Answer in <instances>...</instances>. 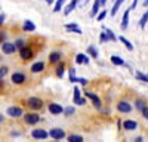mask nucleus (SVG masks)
Here are the masks:
<instances>
[{
	"instance_id": "obj_47",
	"label": "nucleus",
	"mask_w": 148,
	"mask_h": 142,
	"mask_svg": "<svg viewBox=\"0 0 148 142\" xmlns=\"http://www.w3.org/2000/svg\"><path fill=\"white\" fill-rule=\"evenodd\" d=\"M99 3H101V6H102V5H105V3H107V0H99Z\"/></svg>"
},
{
	"instance_id": "obj_13",
	"label": "nucleus",
	"mask_w": 148,
	"mask_h": 142,
	"mask_svg": "<svg viewBox=\"0 0 148 142\" xmlns=\"http://www.w3.org/2000/svg\"><path fill=\"white\" fill-rule=\"evenodd\" d=\"M130 8L127 9V10H125V14H123V19H121V24H120V28L125 31L126 28H127V25H129V14H130Z\"/></svg>"
},
{
	"instance_id": "obj_20",
	"label": "nucleus",
	"mask_w": 148,
	"mask_h": 142,
	"mask_svg": "<svg viewBox=\"0 0 148 142\" xmlns=\"http://www.w3.org/2000/svg\"><path fill=\"white\" fill-rule=\"evenodd\" d=\"M65 30H67V31H73V33H76V34H82V30L79 28V25H77L76 22L67 24V25H65Z\"/></svg>"
},
{
	"instance_id": "obj_18",
	"label": "nucleus",
	"mask_w": 148,
	"mask_h": 142,
	"mask_svg": "<svg viewBox=\"0 0 148 142\" xmlns=\"http://www.w3.org/2000/svg\"><path fill=\"white\" fill-rule=\"evenodd\" d=\"M64 74H65V64L58 61V65H56V77L61 79V77H64Z\"/></svg>"
},
{
	"instance_id": "obj_24",
	"label": "nucleus",
	"mask_w": 148,
	"mask_h": 142,
	"mask_svg": "<svg viewBox=\"0 0 148 142\" xmlns=\"http://www.w3.org/2000/svg\"><path fill=\"white\" fill-rule=\"evenodd\" d=\"M110 61L113 62L114 65H117V67L125 65V61H123V58H120V56H117V55H113V56L110 58Z\"/></svg>"
},
{
	"instance_id": "obj_4",
	"label": "nucleus",
	"mask_w": 148,
	"mask_h": 142,
	"mask_svg": "<svg viewBox=\"0 0 148 142\" xmlns=\"http://www.w3.org/2000/svg\"><path fill=\"white\" fill-rule=\"evenodd\" d=\"M84 96H86V98H89V99L93 102V106H95V108H98V110H99L101 106H102V102H101V99L98 98V95H95L93 92H84Z\"/></svg>"
},
{
	"instance_id": "obj_12",
	"label": "nucleus",
	"mask_w": 148,
	"mask_h": 142,
	"mask_svg": "<svg viewBox=\"0 0 148 142\" xmlns=\"http://www.w3.org/2000/svg\"><path fill=\"white\" fill-rule=\"evenodd\" d=\"M12 83H14V85H22V83H25V74L14 73L12 74Z\"/></svg>"
},
{
	"instance_id": "obj_16",
	"label": "nucleus",
	"mask_w": 148,
	"mask_h": 142,
	"mask_svg": "<svg viewBox=\"0 0 148 142\" xmlns=\"http://www.w3.org/2000/svg\"><path fill=\"white\" fill-rule=\"evenodd\" d=\"M43 70H45V64H43L42 61H39V62H36V64H33V65H31V73H33V74L42 73Z\"/></svg>"
},
{
	"instance_id": "obj_2",
	"label": "nucleus",
	"mask_w": 148,
	"mask_h": 142,
	"mask_svg": "<svg viewBox=\"0 0 148 142\" xmlns=\"http://www.w3.org/2000/svg\"><path fill=\"white\" fill-rule=\"evenodd\" d=\"M49 136L55 141H61V139L65 138V132L59 127H53V129H51V132H49Z\"/></svg>"
},
{
	"instance_id": "obj_34",
	"label": "nucleus",
	"mask_w": 148,
	"mask_h": 142,
	"mask_svg": "<svg viewBox=\"0 0 148 142\" xmlns=\"http://www.w3.org/2000/svg\"><path fill=\"white\" fill-rule=\"evenodd\" d=\"M27 43H25V40H22V39H19V40H16L15 42V46H16V49H21V47H24Z\"/></svg>"
},
{
	"instance_id": "obj_6",
	"label": "nucleus",
	"mask_w": 148,
	"mask_h": 142,
	"mask_svg": "<svg viewBox=\"0 0 148 142\" xmlns=\"http://www.w3.org/2000/svg\"><path fill=\"white\" fill-rule=\"evenodd\" d=\"M47 110H49V113H51V114L58 115V114H62V113H64V106L59 105V104H56V102H52V104L47 105Z\"/></svg>"
},
{
	"instance_id": "obj_48",
	"label": "nucleus",
	"mask_w": 148,
	"mask_h": 142,
	"mask_svg": "<svg viewBox=\"0 0 148 142\" xmlns=\"http://www.w3.org/2000/svg\"><path fill=\"white\" fill-rule=\"evenodd\" d=\"M3 120H5V117H3L2 114H0V123H3Z\"/></svg>"
},
{
	"instance_id": "obj_15",
	"label": "nucleus",
	"mask_w": 148,
	"mask_h": 142,
	"mask_svg": "<svg viewBox=\"0 0 148 142\" xmlns=\"http://www.w3.org/2000/svg\"><path fill=\"white\" fill-rule=\"evenodd\" d=\"M138 127V123L135 120H125L123 122V129L125 130H135Z\"/></svg>"
},
{
	"instance_id": "obj_33",
	"label": "nucleus",
	"mask_w": 148,
	"mask_h": 142,
	"mask_svg": "<svg viewBox=\"0 0 148 142\" xmlns=\"http://www.w3.org/2000/svg\"><path fill=\"white\" fill-rule=\"evenodd\" d=\"M105 16H107V10H101L99 14L96 15V19H98V22H101V21H102Z\"/></svg>"
},
{
	"instance_id": "obj_41",
	"label": "nucleus",
	"mask_w": 148,
	"mask_h": 142,
	"mask_svg": "<svg viewBox=\"0 0 148 142\" xmlns=\"http://www.w3.org/2000/svg\"><path fill=\"white\" fill-rule=\"evenodd\" d=\"M74 76H76V70H74V68H70V79L74 77Z\"/></svg>"
},
{
	"instance_id": "obj_38",
	"label": "nucleus",
	"mask_w": 148,
	"mask_h": 142,
	"mask_svg": "<svg viewBox=\"0 0 148 142\" xmlns=\"http://www.w3.org/2000/svg\"><path fill=\"white\" fill-rule=\"evenodd\" d=\"M84 104H86V96L80 98V99H77L76 102H74V105H84Z\"/></svg>"
},
{
	"instance_id": "obj_45",
	"label": "nucleus",
	"mask_w": 148,
	"mask_h": 142,
	"mask_svg": "<svg viewBox=\"0 0 148 142\" xmlns=\"http://www.w3.org/2000/svg\"><path fill=\"white\" fill-rule=\"evenodd\" d=\"M45 2H46L47 5H53V2H55V0H45Z\"/></svg>"
},
{
	"instance_id": "obj_26",
	"label": "nucleus",
	"mask_w": 148,
	"mask_h": 142,
	"mask_svg": "<svg viewBox=\"0 0 148 142\" xmlns=\"http://www.w3.org/2000/svg\"><path fill=\"white\" fill-rule=\"evenodd\" d=\"M117 40H120L123 44H125L127 51H133V44H132V43H130V42H129L126 37H123V36H120V37H117Z\"/></svg>"
},
{
	"instance_id": "obj_40",
	"label": "nucleus",
	"mask_w": 148,
	"mask_h": 142,
	"mask_svg": "<svg viewBox=\"0 0 148 142\" xmlns=\"http://www.w3.org/2000/svg\"><path fill=\"white\" fill-rule=\"evenodd\" d=\"M141 111H142V115H144V117L147 118V120H148V106L145 105V106H144V108H142Z\"/></svg>"
},
{
	"instance_id": "obj_10",
	"label": "nucleus",
	"mask_w": 148,
	"mask_h": 142,
	"mask_svg": "<svg viewBox=\"0 0 148 142\" xmlns=\"http://www.w3.org/2000/svg\"><path fill=\"white\" fill-rule=\"evenodd\" d=\"M77 3H79V0H70L68 2V5H65V8H64V15L65 16H68L71 12L77 8Z\"/></svg>"
},
{
	"instance_id": "obj_8",
	"label": "nucleus",
	"mask_w": 148,
	"mask_h": 142,
	"mask_svg": "<svg viewBox=\"0 0 148 142\" xmlns=\"http://www.w3.org/2000/svg\"><path fill=\"white\" fill-rule=\"evenodd\" d=\"M8 115L12 117V118H18V117H22V110L19 106H9L8 108Z\"/></svg>"
},
{
	"instance_id": "obj_7",
	"label": "nucleus",
	"mask_w": 148,
	"mask_h": 142,
	"mask_svg": "<svg viewBox=\"0 0 148 142\" xmlns=\"http://www.w3.org/2000/svg\"><path fill=\"white\" fill-rule=\"evenodd\" d=\"M31 136L34 139H46V138H49V133L46 132V130H43V129H33L31 130Z\"/></svg>"
},
{
	"instance_id": "obj_5",
	"label": "nucleus",
	"mask_w": 148,
	"mask_h": 142,
	"mask_svg": "<svg viewBox=\"0 0 148 142\" xmlns=\"http://www.w3.org/2000/svg\"><path fill=\"white\" fill-rule=\"evenodd\" d=\"M24 120H25V123L27 124H37L40 122V117H39V114H36V113H27L25 115H24Z\"/></svg>"
},
{
	"instance_id": "obj_29",
	"label": "nucleus",
	"mask_w": 148,
	"mask_h": 142,
	"mask_svg": "<svg viewBox=\"0 0 148 142\" xmlns=\"http://www.w3.org/2000/svg\"><path fill=\"white\" fill-rule=\"evenodd\" d=\"M80 95H82V93H80V87H79V86H74V92H73V101L76 102L77 99H80V98H82Z\"/></svg>"
},
{
	"instance_id": "obj_19",
	"label": "nucleus",
	"mask_w": 148,
	"mask_h": 142,
	"mask_svg": "<svg viewBox=\"0 0 148 142\" xmlns=\"http://www.w3.org/2000/svg\"><path fill=\"white\" fill-rule=\"evenodd\" d=\"M22 28H24V31L33 33V31L36 30V25H34V22H33V21L27 19V21H24V25H22Z\"/></svg>"
},
{
	"instance_id": "obj_43",
	"label": "nucleus",
	"mask_w": 148,
	"mask_h": 142,
	"mask_svg": "<svg viewBox=\"0 0 148 142\" xmlns=\"http://www.w3.org/2000/svg\"><path fill=\"white\" fill-rule=\"evenodd\" d=\"M5 22V15H0V25H3Z\"/></svg>"
},
{
	"instance_id": "obj_39",
	"label": "nucleus",
	"mask_w": 148,
	"mask_h": 142,
	"mask_svg": "<svg viewBox=\"0 0 148 142\" xmlns=\"http://www.w3.org/2000/svg\"><path fill=\"white\" fill-rule=\"evenodd\" d=\"M99 37H101V43H105V42H108V39H107V34H105V31H102V33H101V36H99Z\"/></svg>"
},
{
	"instance_id": "obj_21",
	"label": "nucleus",
	"mask_w": 148,
	"mask_h": 142,
	"mask_svg": "<svg viewBox=\"0 0 148 142\" xmlns=\"http://www.w3.org/2000/svg\"><path fill=\"white\" fill-rule=\"evenodd\" d=\"M125 3V0H116L114 2V5H113V8H111V16H116L117 15V12H119V9H120V6Z\"/></svg>"
},
{
	"instance_id": "obj_46",
	"label": "nucleus",
	"mask_w": 148,
	"mask_h": 142,
	"mask_svg": "<svg viewBox=\"0 0 148 142\" xmlns=\"http://www.w3.org/2000/svg\"><path fill=\"white\" fill-rule=\"evenodd\" d=\"M0 87H5V81L2 79H0Z\"/></svg>"
},
{
	"instance_id": "obj_35",
	"label": "nucleus",
	"mask_w": 148,
	"mask_h": 142,
	"mask_svg": "<svg viewBox=\"0 0 148 142\" xmlns=\"http://www.w3.org/2000/svg\"><path fill=\"white\" fill-rule=\"evenodd\" d=\"M8 71H9L8 67H0V79H3V77L8 74Z\"/></svg>"
},
{
	"instance_id": "obj_1",
	"label": "nucleus",
	"mask_w": 148,
	"mask_h": 142,
	"mask_svg": "<svg viewBox=\"0 0 148 142\" xmlns=\"http://www.w3.org/2000/svg\"><path fill=\"white\" fill-rule=\"evenodd\" d=\"M27 106L34 110V111H39V110L43 108V101L39 96H31V98L27 99Z\"/></svg>"
},
{
	"instance_id": "obj_11",
	"label": "nucleus",
	"mask_w": 148,
	"mask_h": 142,
	"mask_svg": "<svg viewBox=\"0 0 148 142\" xmlns=\"http://www.w3.org/2000/svg\"><path fill=\"white\" fill-rule=\"evenodd\" d=\"M117 110H119L120 113L127 114V113L132 111V105H130L129 102H126V101H121V102H119V105H117Z\"/></svg>"
},
{
	"instance_id": "obj_31",
	"label": "nucleus",
	"mask_w": 148,
	"mask_h": 142,
	"mask_svg": "<svg viewBox=\"0 0 148 142\" xmlns=\"http://www.w3.org/2000/svg\"><path fill=\"white\" fill-rule=\"evenodd\" d=\"M88 53H89L92 58H96V59H98V51L95 49V46H89V47H88Z\"/></svg>"
},
{
	"instance_id": "obj_14",
	"label": "nucleus",
	"mask_w": 148,
	"mask_h": 142,
	"mask_svg": "<svg viewBox=\"0 0 148 142\" xmlns=\"http://www.w3.org/2000/svg\"><path fill=\"white\" fill-rule=\"evenodd\" d=\"M61 58H62V53H61L59 51L51 52V55H49V62H51V64H56L58 61H61Z\"/></svg>"
},
{
	"instance_id": "obj_25",
	"label": "nucleus",
	"mask_w": 148,
	"mask_h": 142,
	"mask_svg": "<svg viewBox=\"0 0 148 142\" xmlns=\"http://www.w3.org/2000/svg\"><path fill=\"white\" fill-rule=\"evenodd\" d=\"M70 81H71V83H80V85H83V86H86V85L89 83V80H88V79H83V77H76V76L71 77V79H70Z\"/></svg>"
},
{
	"instance_id": "obj_28",
	"label": "nucleus",
	"mask_w": 148,
	"mask_h": 142,
	"mask_svg": "<svg viewBox=\"0 0 148 142\" xmlns=\"http://www.w3.org/2000/svg\"><path fill=\"white\" fill-rule=\"evenodd\" d=\"M147 22H148V9L145 10V14L142 15V18H141V21H139V27L144 30L145 28V25H147Z\"/></svg>"
},
{
	"instance_id": "obj_17",
	"label": "nucleus",
	"mask_w": 148,
	"mask_h": 142,
	"mask_svg": "<svg viewBox=\"0 0 148 142\" xmlns=\"http://www.w3.org/2000/svg\"><path fill=\"white\" fill-rule=\"evenodd\" d=\"M76 64H89V56L84 53H77L76 55Z\"/></svg>"
},
{
	"instance_id": "obj_27",
	"label": "nucleus",
	"mask_w": 148,
	"mask_h": 142,
	"mask_svg": "<svg viewBox=\"0 0 148 142\" xmlns=\"http://www.w3.org/2000/svg\"><path fill=\"white\" fill-rule=\"evenodd\" d=\"M104 31H105V34H107V39H108V42H116L117 40V37H116V34L111 31L110 28H107V27H104Z\"/></svg>"
},
{
	"instance_id": "obj_37",
	"label": "nucleus",
	"mask_w": 148,
	"mask_h": 142,
	"mask_svg": "<svg viewBox=\"0 0 148 142\" xmlns=\"http://www.w3.org/2000/svg\"><path fill=\"white\" fill-rule=\"evenodd\" d=\"M64 113H65V115H67V117H70L71 114H74V108H73V106H68V108H64Z\"/></svg>"
},
{
	"instance_id": "obj_32",
	"label": "nucleus",
	"mask_w": 148,
	"mask_h": 142,
	"mask_svg": "<svg viewBox=\"0 0 148 142\" xmlns=\"http://www.w3.org/2000/svg\"><path fill=\"white\" fill-rule=\"evenodd\" d=\"M136 79H138V80H141V81L148 83V76H147V74H144V73H141V71H136Z\"/></svg>"
},
{
	"instance_id": "obj_3",
	"label": "nucleus",
	"mask_w": 148,
	"mask_h": 142,
	"mask_svg": "<svg viewBox=\"0 0 148 142\" xmlns=\"http://www.w3.org/2000/svg\"><path fill=\"white\" fill-rule=\"evenodd\" d=\"M33 55L34 53L31 51V47H28L27 44L19 49V56H21V59H24V61H30V59L33 58Z\"/></svg>"
},
{
	"instance_id": "obj_23",
	"label": "nucleus",
	"mask_w": 148,
	"mask_h": 142,
	"mask_svg": "<svg viewBox=\"0 0 148 142\" xmlns=\"http://www.w3.org/2000/svg\"><path fill=\"white\" fill-rule=\"evenodd\" d=\"M101 8V3H99V0H93V6H92V10H90V16L95 18L98 15V10H99Z\"/></svg>"
},
{
	"instance_id": "obj_44",
	"label": "nucleus",
	"mask_w": 148,
	"mask_h": 142,
	"mask_svg": "<svg viewBox=\"0 0 148 142\" xmlns=\"http://www.w3.org/2000/svg\"><path fill=\"white\" fill-rule=\"evenodd\" d=\"M2 40H5V33H0V44H2Z\"/></svg>"
},
{
	"instance_id": "obj_30",
	"label": "nucleus",
	"mask_w": 148,
	"mask_h": 142,
	"mask_svg": "<svg viewBox=\"0 0 148 142\" xmlns=\"http://www.w3.org/2000/svg\"><path fill=\"white\" fill-rule=\"evenodd\" d=\"M68 141L70 142H83V136H80V135H70Z\"/></svg>"
},
{
	"instance_id": "obj_42",
	"label": "nucleus",
	"mask_w": 148,
	"mask_h": 142,
	"mask_svg": "<svg viewBox=\"0 0 148 142\" xmlns=\"http://www.w3.org/2000/svg\"><path fill=\"white\" fill-rule=\"evenodd\" d=\"M136 5H138V0H133V3L130 5V9H135V8H136Z\"/></svg>"
},
{
	"instance_id": "obj_9",
	"label": "nucleus",
	"mask_w": 148,
	"mask_h": 142,
	"mask_svg": "<svg viewBox=\"0 0 148 142\" xmlns=\"http://www.w3.org/2000/svg\"><path fill=\"white\" fill-rule=\"evenodd\" d=\"M2 51H3L5 55H12V53H15L16 46H15V43H8V42H5L3 46H2Z\"/></svg>"
},
{
	"instance_id": "obj_22",
	"label": "nucleus",
	"mask_w": 148,
	"mask_h": 142,
	"mask_svg": "<svg viewBox=\"0 0 148 142\" xmlns=\"http://www.w3.org/2000/svg\"><path fill=\"white\" fill-rule=\"evenodd\" d=\"M53 3H55V5H53V12H55V14H58V12H61V9L65 6L67 0H55Z\"/></svg>"
},
{
	"instance_id": "obj_36",
	"label": "nucleus",
	"mask_w": 148,
	"mask_h": 142,
	"mask_svg": "<svg viewBox=\"0 0 148 142\" xmlns=\"http://www.w3.org/2000/svg\"><path fill=\"white\" fill-rule=\"evenodd\" d=\"M135 106H136V108H138V110H142V108H144V106H145V102H144L142 99H138L136 102H135Z\"/></svg>"
}]
</instances>
